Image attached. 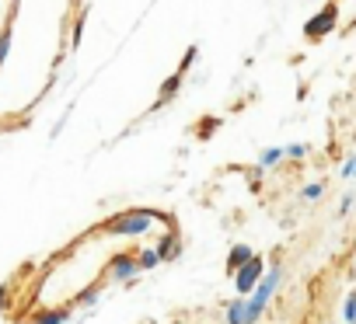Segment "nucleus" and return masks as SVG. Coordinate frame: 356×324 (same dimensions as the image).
Masks as SVG:
<instances>
[{
  "label": "nucleus",
  "mask_w": 356,
  "mask_h": 324,
  "mask_svg": "<svg viewBox=\"0 0 356 324\" xmlns=\"http://www.w3.org/2000/svg\"><path fill=\"white\" fill-rule=\"evenodd\" d=\"M158 220H161V213H154V209H129V213L116 216V220H109L105 230L116 237H143L150 230V224H158Z\"/></svg>",
  "instance_id": "nucleus-1"
},
{
  "label": "nucleus",
  "mask_w": 356,
  "mask_h": 324,
  "mask_svg": "<svg viewBox=\"0 0 356 324\" xmlns=\"http://www.w3.org/2000/svg\"><path fill=\"white\" fill-rule=\"evenodd\" d=\"M280 279H283V272H280V265L273 268V272H266V279L251 290V296H248V321L255 324L259 321V314L266 310V303H269V296L276 293V286H280Z\"/></svg>",
  "instance_id": "nucleus-2"
},
{
  "label": "nucleus",
  "mask_w": 356,
  "mask_h": 324,
  "mask_svg": "<svg viewBox=\"0 0 356 324\" xmlns=\"http://www.w3.org/2000/svg\"><path fill=\"white\" fill-rule=\"evenodd\" d=\"M262 268H266V265H262L259 258H248V261L238 268V272H234V286H238V293H241V296H248L251 290L259 286V276H262Z\"/></svg>",
  "instance_id": "nucleus-3"
},
{
  "label": "nucleus",
  "mask_w": 356,
  "mask_h": 324,
  "mask_svg": "<svg viewBox=\"0 0 356 324\" xmlns=\"http://www.w3.org/2000/svg\"><path fill=\"white\" fill-rule=\"evenodd\" d=\"M332 25H335V8H325L315 21H308V28H304V32H308V39H322L325 32H332Z\"/></svg>",
  "instance_id": "nucleus-4"
},
{
  "label": "nucleus",
  "mask_w": 356,
  "mask_h": 324,
  "mask_svg": "<svg viewBox=\"0 0 356 324\" xmlns=\"http://www.w3.org/2000/svg\"><path fill=\"white\" fill-rule=\"evenodd\" d=\"M136 272H140V261L129 258V255H119V258L112 261V279H133Z\"/></svg>",
  "instance_id": "nucleus-5"
},
{
  "label": "nucleus",
  "mask_w": 356,
  "mask_h": 324,
  "mask_svg": "<svg viewBox=\"0 0 356 324\" xmlns=\"http://www.w3.org/2000/svg\"><path fill=\"white\" fill-rule=\"evenodd\" d=\"M248 258H255V255H251V248H248V244H234L231 255H227V268H231V272H238Z\"/></svg>",
  "instance_id": "nucleus-6"
},
{
  "label": "nucleus",
  "mask_w": 356,
  "mask_h": 324,
  "mask_svg": "<svg viewBox=\"0 0 356 324\" xmlns=\"http://www.w3.org/2000/svg\"><path fill=\"white\" fill-rule=\"evenodd\" d=\"M227 324H251L248 321V300H234L227 307Z\"/></svg>",
  "instance_id": "nucleus-7"
},
{
  "label": "nucleus",
  "mask_w": 356,
  "mask_h": 324,
  "mask_svg": "<svg viewBox=\"0 0 356 324\" xmlns=\"http://www.w3.org/2000/svg\"><path fill=\"white\" fill-rule=\"evenodd\" d=\"M158 251H161V258H165V261H171V258H178L182 244H178V237H175V234H168V237L161 241V248H158Z\"/></svg>",
  "instance_id": "nucleus-8"
},
{
  "label": "nucleus",
  "mask_w": 356,
  "mask_h": 324,
  "mask_svg": "<svg viewBox=\"0 0 356 324\" xmlns=\"http://www.w3.org/2000/svg\"><path fill=\"white\" fill-rule=\"evenodd\" d=\"M136 261H140V272H147V268H158L165 258H161V251H158V248H150V251H143Z\"/></svg>",
  "instance_id": "nucleus-9"
},
{
  "label": "nucleus",
  "mask_w": 356,
  "mask_h": 324,
  "mask_svg": "<svg viewBox=\"0 0 356 324\" xmlns=\"http://www.w3.org/2000/svg\"><path fill=\"white\" fill-rule=\"evenodd\" d=\"M67 321V310H45L35 317V324H63Z\"/></svg>",
  "instance_id": "nucleus-10"
},
{
  "label": "nucleus",
  "mask_w": 356,
  "mask_h": 324,
  "mask_svg": "<svg viewBox=\"0 0 356 324\" xmlns=\"http://www.w3.org/2000/svg\"><path fill=\"white\" fill-rule=\"evenodd\" d=\"M283 157H286V150H280V147L266 150V153H262V168H273V164H280Z\"/></svg>",
  "instance_id": "nucleus-11"
},
{
  "label": "nucleus",
  "mask_w": 356,
  "mask_h": 324,
  "mask_svg": "<svg viewBox=\"0 0 356 324\" xmlns=\"http://www.w3.org/2000/svg\"><path fill=\"white\" fill-rule=\"evenodd\" d=\"M178 84H182V77H171V80H168V84L161 87V101H168V98H171V94L178 91Z\"/></svg>",
  "instance_id": "nucleus-12"
},
{
  "label": "nucleus",
  "mask_w": 356,
  "mask_h": 324,
  "mask_svg": "<svg viewBox=\"0 0 356 324\" xmlns=\"http://www.w3.org/2000/svg\"><path fill=\"white\" fill-rule=\"evenodd\" d=\"M346 324H356V293H349L346 300Z\"/></svg>",
  "instance_id": "nucleus-13"
},
{
  "label": "nucleus",
  "mask_w": 356,
  "mask_h": 324,
  "mask_svg": "<svg viewBox=\"0 0 356 324\" xmlns=\"http://www.w3.org/2000/svg\"><path fill=\"white\" fill-rule=\"evenodd\" d=\"M286 157H293V160L308 157V147H304V143H293V147H286Z\"/></svg>",
  "instance_id": "nucleus-14"
},
{
  "label": "nucleus",
  "mask_w": 356,
  "mask_h": 324,
  "mask_svg": "<svg viewBox=\"0 0 356 324\" xmlns=\"http://www.w3.org/2000/svg\"><path fill=\"white\" fill-rule=\"evenodd\" d=\"M8 49H11V32H4V35H0V63H4Z\"/></svg>",
  "instance_id": "nucleus-15"
},
{
  "label": "nucleus",
  "mask_w": 356,
  "mask_h": 324,
  "mask_svg": "<svg viewBox=\"0 0 356 324\" xmlns=\"http://www.w3.org/2000/svg\"><path fill=\"white\" fill-rule=\"evenodd\" d=\"M94 300H98V290H87V293L77 296V303H94Z\"/></svg>",
  "instance_id": "nucleus-16"
},
{
  "label": "nucleus",
  "mask_w": 356,
  "mask_h": 324,
  "mask_svg": "<svg viewBox=\"0 0 356 324\" xmlns=\"http://www.w3.org/2000/svg\"><path fill=\"white\" fill-rule=\"evenodd\" d=\"M322 195V185H308V188H304V199H318Z\"/></svg>",
  "instance_id": "nucleus-17"
},
{
  "label": "nucleus",
  "mask_w": 356,
  "mask_h": 324,
  "mask_svg": "<svg viewBox=\"0 0 356 324\" xmlns=\"http://www.w3.org/2000/svg\"><path fill=\"white\" fill-rule=\"evenodd\" d=\"M0 300H4V286H0Z\"/></svg>",
  "instance_id": "nucleus-18"
}]
</instances>
